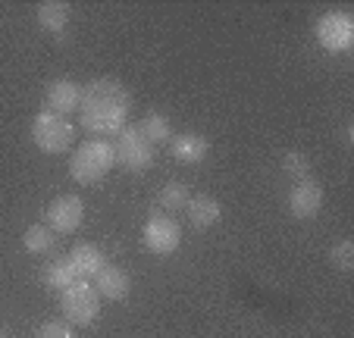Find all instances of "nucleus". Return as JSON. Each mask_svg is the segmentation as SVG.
<instances>
[{"mask_svg": "<svg viewBox=\"0 0 354 338\" xmlns=\"http://www.w3.org/2000/svg\"><path fill=\"white\" fill-rule=\"evenodd\" d=\"M60 310H63V319L69 326H91L100 313V294L97 288L85 285V282H75L73 288H66L60 298Z\"/></svg>", "mask_w": 354, "mask_h": 338, "instance_id": "nucleus-5", "label": "nucleus"}, {"mask_svg": "<svg viewBox=\"0 0 354 338\" xmlns=\"http://www.w3.org/2000/svg\"><path fill=\"white\" fill-rule=\"evenodd\" d=\"M75 326H69L66 319H47L38 329V338H75Z\"/></svg>", "mask_w": 354, "mask_h": 338, "instance_id": "nucleus-22", "label": "nucleus"}, {"mask_svg": "<svg viewBox=\"0 0 354 338\" xmlns=\"http://www.w3.org/2000/svg\"><path fill=\"white\" fill-rule=\"evenodd\" d=\"M22 241H26V251L35 254V257H47L57 245L54 229H47V225H28L26 235H22Z\"/></svg>", "mask_w": 354, "mask_h": 338, "instance_id": "nucleus-17", "label": "nucleus"}, {"mask_svg": "<svg viewBox=\"0 0 354 338\" xmlns=\"http://www.w3.org/2000/svg\"><path fill=\"white\" fill-rule=\"evenodd\" d=\"M113 166H116L113 144L104 138H91V141H82L79 151L69 157V176L79 185H97L100 179H107Z\"/></svg>", "mask_w": 354, "mask_h": 338, "instance_id": "nucleus-2", "label": "nucleus"}, {"mask_svg": "<svg viewBox=\"0 0 354 338\" xmlns=\"http://www.w3.org/2000/svg\"><path fill=\"white\" fill-rule=\"evenodd\" d=\"M116 163L126 166L129 173H145L154 163V144L138 132V126H126L120 135H116Z\"/></svg>", "mask_w": 354, "mask_h": 338, "instance_id": "nucleus-4", "label": "nucleus"}, {"mask_svg": "<svg viewBox=\"0 0 354 338\" xmlns=\"http://www.w3.org/2000/svg\"><path fill=\"white\" fill-rule=\"evenodd\" d=\"M44 97H47V110H50V113H60V116H66V113H75V110H79V104H82V88L75 85V82H69V79H57V82H50V85H47Z\"/></svg>", "mask_w": 354, "mask_h": 338, "instance_id": "nucleus-10", "label": "nucleus"}, {"mask_svg": "<svg viewBox=\"0 0 354 338\" xmlns=\"http://www.w3.org/2000/svg\"><path fill=\"white\" fill-rule=\"evenodd\" d=\"M317 41L329 53H348L354 44V22L348 13H323L317 19Z\"/></svg>", "mask_w": 354, "mask_h": 338, "instance_id": "nucleus-6", "label": "nucleus"}, {"mask_svg": "<svg viewBox=\"0 0 354 338\" xmlns=\"http://www.w3.org/2000/svg\"><path fill=\"white\" fill-rule=\"evenodd\" d=\"M47 219H50V229L57 235H73L85 223V204L79 194H60L47 207Z\"/></svg>", "mask_w": 354, "mask_h": 338, "instance_id": "nucleus-8", "label": "nucleus"}, {"mask_svg": "<svg viewBox=\"0 0 354 338\" xmlns=\"http://www.w3.org/2000/svg\"><path fill=\"white\" fill-rule=\"evenodd\" d=\"M69 263L75 266L79 279H91V276H97V272L104 270V251H100L97 245L82 241V245H75L73 251H69Z\"/></svg>", "mask_w": 354, "mask_h": 338, "instance_id": "nucleus-15", "label": "nucleus"}, {"mask_svg": "<svg viewBox=\"0 0 354 338\" xmlns=\"http://www.w3.org/2000/svg\"><path fill=\"white\" fill-rule=\"evenodd\" d=\"M35 19H38V26L44 28L47 35H63L69 26V3H63V0H47V3H41V7L35 10Z\"/></svg>", "mask_w": 354, "mask_h": 338, "instance_id": "nucleus-16", "label": "nucleus"}, {"mask_svg": "<svg viewBox=\"0 0 354 338\" xmlns=\"http://www.w3.org/2000/svg\"><path fill=\"white\" fill-rule=\"evenodd\" d=\"M185 213H188V219H192L194 229H210V225L220 223L223 207H220V200L210 198V194H194V198L188 200Z\"/></svg>", "mask_w": 354, "mask_h": 338, "instance_id": "nucleus-13", "label": "nucleus"}, {"mask_svg": "<svg viewBox=\"0 0 354 338\" xmlns=\"http://www.w3.org/2000/svg\"><path fill=\"white\" fill-rule=\"evenodd\" d=\"M138 132L145 135L151 144H163V141H169L173 138V126H169V120L163 116V113H147L145 120L138 122Z\"/></svg>", "mask_w": 354, "mask_h": 338, "instance_id": "nucleus-18", "label": "nucleus"}, {"mask_svg": "<svg viewBox=\"0 0 354 338\" xmlns=\"http://www.w3.org/2000/svg\"><path fill=\"white\" fill-rule=\"evenodd\" d=\"M145 247L157 257H169V254L179 251L182 245V232H179V223L169 216H151L145 223Z\"/></svg>", "mask_w": 354, "mask_h": 338, "instance_id": "nucleus-7", "label": "nucleus"}, {"mask_svg": "<svg viewBox=\"0 0 354 338\" xmlns=\"http://www.w3.org/2000/svg\"><path fill=\"white\" fill-rule=\"evenodd\" d=\"M132 292V279H129L126 270L120 266H104L97 272V294L107 301H122L126 294Z\"/></svg>", "mask_w": 354, "mask_h": 338, "instance_id": "nucleus-12", "label": "nucleus"}, {"mask_svg": "<svg viewBox=\"0 0 354 338\" xmlns=\"http://www.w3.org/2000/svg\"><path fill=\"white\" fill-rule=\"evenodd\" d=\"M129 110L132 97L116 79H94L91 85L82 88L79 104V122L88 135L97 138H113L129 126Z\"/></svg>", "mask_w": 354, "mask_h": 338, "instance_id": "nucleus-1", "label": "nucleus"}, {"mask_svg": "<svg viewBox=\"0 0 354 338\" xmlns=\"http://www.w3.org/2000/svg\"><path fill=\"white\" fill-rule=\"evenodd\" d=\"M282 169H286V176H292L295 182L310 179V160H308V153L288 151L286 157H282Z\"/></svg>", "mask_w": 354, "mask_h": 338, "instance_id": "nucleus-20", "label": "nucleus"}, {"mask_svg": "<svg viewBox=\"0 0 354 338\" xmlns=\"http://www.w3.org/2000/svg\"><path fill=\"white\" fill-rule=\"evenodd\" d=\"M188 200H192V194H188V188L182 185V182H167V185L160 188V194H157V204L169 213L185 210Z\"/></svg>", "mask_w": 354, "mask_h": 338, "instance_id": "nucleus-19", "label": "nucleus"}, {"mask_svg": "<svg viewBox=\"0 0 354 338\" xmlns=\"http://www.w3.org/2000/svg\"><path fill=\"white\" fill-rule=\"evenodd\" d=\"M32 141H35V147L44 153H63L73 147L75 126L66 116H60V113L41 110L32 120Z\"/></svg>", "mask_w": 354, "mask_h": 338, "instance_id": "nucleus-3", "label": "nucleus"}, {"mask_svg": "<svg viewBox=\"0 0 354 338\" xmlns=\"http://www.w3.org/2000/svg\"><path fill=\"white\" fill-rule=\"evenodd\" d=\"M323 207V188L314 179H301L295 182V188L288 191V210L295 219H310L317 216Z\"/></svg>", "mask_w": 354, "mask_h": 338, "instance_id": "nucleus-9", "label": "nucleus"}, {"mask_svg": "<svg viewBox=\"0 0 354 338\" xmlns=\"http://www.w3.org/2000/svg\"><path fill=\"white\" fill-rule=\"evenodd\" d=\"M169 151L179 163H201V160L210 153V141L204 135H194V132H185V135H173L169 138Z\"/></svg>", "mask_w": 354, "mask_h": 338, "instance_id": "nucleus-11", "label": "nucleus"}, {"mask_svg": "<svg viewBox=\"0 0 354 338\" xmlns=\"http://www.w3.org/2000/svg\"><path fill=\"white\" fill-rule=\"evenodd\" d=\"M329 260L335 263V270L351 272L354 270V245L348 238L339 241V245H333V247H329Z\"/></svg>", "mask_w": 354, "mask_h": 338, "instance_id": "nucleus-21", "label": "nucleus"}, {"mask_svg": "<svg viewBox=\"0 0 354 338\" xmlns=\"http://www.w3.org/2000/svg\"><path fill=\"white\" fill-rule=\"evenodd\" d=\"M41 282H44V288H50V292H66V288H73L82 279H79V272H75V266L69 263V257H60V260H50V263L41 270Z\"/></svg>", "mask_w": 354, "mask_h": 338, "instance_id": "nucleus-14", "label": "nucleus"}]
</instances>
